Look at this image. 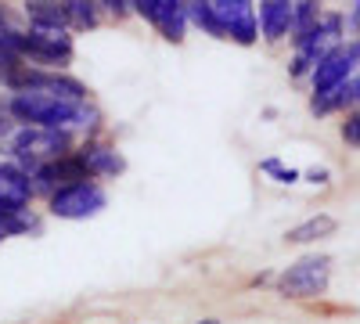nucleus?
I'll use <instances>...</instances> for the list:
<instances>
[{"label": "nucleus", "mask_w": 360, "mask_h": 324, "mask_svg": "<svg viewBox=\"0 0 360 324\" xmlns=\"http://www.w3.org/2000/svg\"><path fill=\"white\" fill-rule=\"evenodd\" d=\"M8 152L11 162L22 166L29 176H33L40 166L54 162L72 152V137L69 134H58V130H40V127H18L8 141Z\"/></svg>", "instance_id": "obj_1"}, {"label": "nucleus", "mask_w": 360, "mask_h": 324, "mask_svg": "<svg viewBox=\"0 0 360 324\" xmlns=\"http://www.w3.org/2000/svg\"><path fill=\"white\" fill-rule=\"evenodd\" d=\"M328 281H332V256L310 252L303 259H295L292 267H285L274 278V288L285 299H317L328 292Z\"/></svg>", "instance_id": "obj_2"}, {"label": "nucleus", "mask_w": 360, "mask_h": 324, "mask_svg": "<svg viewBox=\"0 0 360 324\" xmlns=\"http://www.w3.org/2000/svg\"><path fill=\"white\" fill-rule=\"evenodd\" d=\"M18 62L44 65V72L62 69L72 62V37L69 29H29L18 37Z\"/></svg>", "instance_id": "obj_3"}, {"label": "nucleus", "mask_w": 360, "mask_h": 324, "mask_svg": "<svg viewBox=\"0 0 360 324\" xmlns=\"http://www.w3.org/2000/svg\"><path fill=\"white\" fill-rule=\"evenodd\" d=\"M108 205V195L98 181H83V184H69V188H58L47 198V213L58 220H90L98 216Z\"/></svg>", "instance_id": "obj_4"}, {"label": "nucleus", "mask_w": 360, "mask_h": 324, "mask_svg": "<svg viewBox=\"0 0 360 324\" xmlns=\"http://www.w3.org/2000/svg\"><path fill=\"white\" fill-rule=\"evenodd\" d=\"M209 11L224 40H234L242 47H252L259 40V22L252 0H209Z\"/></svg>", "instance_id": "obj_5"}, {"label": "nucleus", "mask_w": 360, "mask_h": 324, "mask_svg": "<svg viewBox=\"0 0 360 324\" xmlns=\"http://www.w3.org/2000/svg\"><path fill=\"white\" fill-rule=\"evenodd\" d=\"M360 69V40H346V44H335L321 58V65L310 72V86L314 94H332L339 86Z\"/></svg>", "instance_id": "obj_6"}, {"label": "nucleus", "mask_w": 360, "mask_h": 324, "mask_svg": "<svg viewBox=\"0 0 360 324\" xmlns=\"http://www.w3.org/2000/svg\"><path fill=\"white\" fill-rule=\"evenodd\" d=\"M33 198V176L11 159H0V205H29Z\"/></svg>", "instance_id": "obj_7"}, {"label": "nucleus", "mask_w": 360, "mask_h": 324, "mask_svg": "<svg viewBox=\"0 0 360 324\" xmlns=\"http://www.w3.org/2000/svg\"><path fill=\"white\" fill-rule=\"evenodd\" d=\"M256 22H259L263 40L278 44V40L292 37V4L288 0H263L256 8Z\"/></svg>", "instance_id": "obj_8"}, {"label": "nucleus", "mask_w": 360, "mask_h": 324, "mask_svg": "<svg viewBox=\"0 0 360 324\" xmlns=\"http://www.w3.org/2000/svg\"><path fill=\"white\" fill-rule=\"evenodd\" d=\"M79 159L86 166L90 176H119V173H127V159L119 148H112V144H94V141H86L83 148H79Z\"/></svg>", "instance_id": "obj_9"}, {"label": "nucleus", "mask_w": 360, "mask_h": 324, "mask_svg": "<svg viewBox=\"0 0 360 324\" xmlns=\"http://www.w3.org/2000/svg\"><path fill=\"white\" fill-rule=\"evenodd\" d=\"M360 105V69L339 86V91H332V94H314L310 98V112L317 115H332V112H346V108H356Z\"/></svg>", "instance_id": "obj_10"}, {"label": "nucleus", "mask_w": 360, "mask_h": 324, "mask_svg": "<svg viewBox=\"0 0 360 324\" xmlns=\"http://www.w3.org/2000/svg\"><path fill=\"white\" fill-rule=\"evenodd\" d=\"M22 8H25L29 29H69L65 4H54V0H29Z\"/></svg>", "instance_id": "obj_11"}, {"label": "nucleus", "mask_w": 360, "mask_h": 324, "mask_svg": "<svg viewBox=\"0 0 360 324\" xmlns=\"http://www.w3.org/2000/svg\"><path fill=\"white\" fill-rule=\"evenodd\" d=\"M335 216H328V213H317V216H307L303 223H295L288 227L285 234V242L288 245H307V242H317V238H328V234H335Z\"/></svg>", "instance_id": "obj_12"}, {"label": "nucleus", "mask_w": 360, "mask_h": 324, "mask_svg": "<svg viewBox=\"0 0 360 324\" xmlns=\"http://www.w3.org/2000/svg\"><path fill=\"white\" fill-rule=\"evenodd\" d=\"M180 8H184V0H134V11H137L144 22H152L155 29L166 25Z\"/></svg>", "instance_id": "obj_13"}, {"label": "nucleus", "mask_w": 360, "mask_h": 324, "mask_svg": "<svg viewBox=\"0 0 360 324\" xmlns=\"http://www.w3.org/2000/svg\"><path fill=\"white\" fill-rule=\"evenodd\" d=\"M65 15H69V29H94L101 22V4L98 0H65Z\"/></svg>", "instance_id": "obj_14"}, {"label": "nucleus", "mask_w": 360, "mask_h": 324, "mask_svg": "<svg viewBox=\"0 0 360 324\" xmlns=\"http://www.w3.org/2000/svg\"><path fill=\"white\" fill-rule=\"evenodd\" d=\"M317 22H321V4H314V0H299V4H292V40L307 37Z\"/></svg>", "instance_id": "obj_15"}, {"label": "nucleus", "mask_w": 360, "mask_h": 324, "mask_svg": "<svg viewBox=\"0 0 360 324\" xmlns=\"http://www.w3.org/2000/svg\"><path fill=\"white\" fill-rule=\"evenodd\" d=\"M184 8H188V22H195L202 33L224 40V37H220V29H217V22H213V11H209V0H188Z\"/></svg>", "instance_id": "obj_16"}, {"label": "nucleus", "mask_w": 360, "mask_h": 324, "mask_svg": "<svg viewBox=\"0 0 360 324\" xmlns=\"http://www.w3.org/2000/svg\"><path fill=\"white\" fill-rule=\"evenodd\" d=\"M259 169H263V173H270L278 184H295L299 176H303V173H299V169H292V166H281L278 159H263V162H259Z\"/></svg>", "instance_id": "obj_17"}, {"label": "nucleus", "mask_w": 360, "mask_h": 324, "mask_svg": "<svg viewBox=\"0 0 360 324\" xmlns=\"http://www.w3.org/2000/svg\"><path fill=\"white\" fill-rule=\"evenodd\" d=\"M339 134H342V141L349 144V148H360V108H353L346 115V123L339 127Z\"/></svg>", "instance_id": "obj_18"}, {"label": "nucleus", "mask_w": 360, "mask_h": 324, "mask_svg": "<svg viewBox=\"0 0 360 324\" xmlns=\"http://www.w3.org/2000/svg\"><path fill=\"white\" fill-rule=\"evenodd\" d=\"M101 11H108V15H115V18H127V15L134 11V4H127V0H105Z\"/></svg>", "instance_id": "obj_19"}, {"label": "nucleus", "mask_w": 360, "mask_h": 324, "mask_svg": "<svg viewBox=\"0 0 360 324\" xmlns=\"http://www.w3.org/2000/svg\"><path fill=\"white\" fill-rule=\"evenodd\" d=\"M307 181L317 184V188H324V184H332V173H328L324 166H314V169H307Z\"/></svg>", "instance_id": "obj_20"}, {"label": "nucleus", "mask_w": 360, "mask_h": 324, "mask_svg": "<svg viewBox=\"0 0 360 324\" xmlns=\"http://www.w3.org/2000/svg\"><path fill=\"white\" fill-rule=\"evenodd\" d=\"M346 25L360 33V4H353V8H349V15H346Z\"/></svg>", "instance_id": "obj_21"}, {"label": "nucleus", "mask_w": 360, "mask_h": 324, "mask_svg": "<svg viewBox=\"0 0 360 324\" xmlns=\"http://www.w3.org/2000/svg\"><path fill=\"white\" fill-rule=\"evenodd\" d=\"M195 324H220V320H213V317H205V320H195Z\"/></svg>", "instance_id": "obj_22"}, {"label": "nucleus", "mask_w": 360, "mask_h": 324, "mask_svg": "<svg viewBox=\"0 0 360 324\" xmlns=\"http://www.w3.org/2000/svg\"><path fill=\"white\" fill-rule=\"evenodd\" d=\"M0 22H8V11H4V4H0Z\"/></svg>", "instance_id": "obj_23"}, {"label": "nucleus", "mask_w": 360, "mask_h": 324, "mask_svg": "<svg viewBox=\"0 0 360 324\" xmlns=\"http://www.w3.org/2000/svg\"><path fill=\"white\" fill-rule=\"evenodd\" d=\"M0 242H4V231H0Z\"/></svg>", "instance_id": "obj_24"}]
</instances>
